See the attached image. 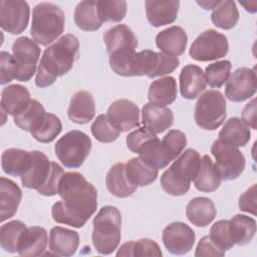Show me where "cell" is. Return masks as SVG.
Listing matches in <instances>:
<instances>
[{
    "label": "cell",
    "mask_w": 257,
    "mask_h": 257,
    "mask_svg": "<svg viewBox=\"0 0 257 257\" xmlns=\"http://www.w3.org/2000/svg\"><path fill=\"white\" fill-rule=\"evenodd\" d=\"M57 194L62 199L51 208L52 219L74 228L83 227L97 208V191L77 172L64 173Z\"/></svg>",
    "instance_id": "1"
},
{
    "label": "cell",
    "mask_w": 257,
    "mask_h": 257,
    "mask_svg": "<svg viewBox=\"0 0 257 257\" xmlns=\"http://www.w3.org/2000/svg\"><path fill=\"white\" fill-rule=\"evenodd\" d=\"M78 48V39L73 34H65L48 46L40 59L35 84L41 88L48 87L58 76L66 74L73 66Z\"/></svg>",
    "instance_id": "2"
},
{
    "label": "cell",
    "mask_w": 257,
    "mask_h": 257,
    "mask_svg": "<svg viewBox=\"0 0 257 257\" xmlns=\"http://www.w3.org/2000/svg\"><path fill=\"white\" fill-rule=\"evenodd\" d=\"M30 153V167L20 177L22 185L36 190L42 196L56 195L59 181L64 174L63 169L57 163L49 161L42 152L31 151Z\"/></svg>",
    "instance_id": "3"
},
{
    "label": "cell",
    "mask_w": 257,
    "mask_h": 257,
    "mask_svg": "<svg viewBox=\"0 0 257 257\" xmlns=\"http://www.w3.org/2000/svg\"><path fill=\"white\" fill-rule=\"evenodd\" d=\"M201 157L196 150L188 149L183 152L173 165L161 176V186L163 190L171 196L185 195L195 179Z\"/></svg>",
    "instance_id": "4"
},
{
    "label": "cell",
    "mask_w": 257,
    "mask_h": 257,
    "mask_svg": "<svg viewBox=\"0 0 257 257\" xmlns=\"http://www.w3.org/2000/svg\"><path fill=\"white\" fill-rule=\"evenodd\" d=\"M64 27L65 15L59 6L42 2L33 8L30 34L36 43L43 46L52 43L62 34Z\"/></svg>",
    "instance_id": "5"
},
{
    "label": "cell",
    "mask_w": 257,
    "mask_h": 257,
    "mask_svg": "<svg viewBox=\"0 0 257 257\" xmlns=\"http://www.w3.org/2000/svg\"><path fill=\"white\" fill-rule=\"evenodd\" d=\"M92 244L96 251L102 255L112 253L120 242L121 215L113 206L102 207L93 218Z\"/></svg>",
    "instance_id": "6"
},
{
    "label": "cell",
    "mask_w": 257,
    "mask_h": 257,
    "mask_svg": "<svg viewBox=\"0 0 257 257\" xmlns=\"http://www.w3.org/2000/svg\"><path fill=\"white\" fill-rule=\"evenodd\" d=\"M91 140L83 132L73 130L66 133L55 144L57 159L65 168H79L88 157Z\"/></svg>",
    "instance_id": "7"
},
{
    "label": "cell",
    "mask_w": 257,
    "mask_h": 257,
    "mask_svg": "<svg viewBox=\"0 0 257 257\" xmlns=\"http://www.w3.org/2000/svg\"><path fill=\"white\" fill-rule=\"evenodd\" d=\"M226 115V100L219 90H208L198 98L194 118L201 128L206 131L217 130L225 120Z\"/></svg>",
    "instance_id": "8"
},
{
    "label": "cell",
    "mask_w": 257,
    "mask_h": 257,
    "mask_svg": "<svg viewBox=\"0 0 257 257\" xmlns=\"http://www.w3.org/2000/svg\"><path fill=\"white\" fill-rule=\"evenodd\" d=\"M228 50L227 37L214 29H208L194 40L189 54L193 59L204 62L222 58L228 53Z\"/></svg>",
    "instance_id": "9"
},
{
    "label": "cell",
    "mask_w": 257,
    "mask_h": 257,
    "mask_svg": "<svg viewBox=\"0 0 257 257\" xmlns=\"http://www.w3.org/2000/svg\"><path fill=\"white\" fill-rule=\"evenodd\" d=\"M211 153L222 180H236L244 172L245 157L237 148L216 140L211 146Z\"/></svg>",
    "instance_id": "10"
},
{
    "label": "cell",
    "mask_w": 257,
    "mask_h": 257,
    "mask_svg": "<svg viewBox=\"0 0 257 257\" xmlns=\"http://www.w3.org/2000/svg\"><path fill=\"white\" fill-rule=\"evenodd\" d=\"M12 52L18 66L15 79L19 81L30 80L36 72V64L40 56L38 44L32 39L22 36L14 41Z\"/></svg>",
    "instance_id": "11"
},
{
    "label": "cell",
    "mask_w": 257,
    "mask_h": 257,
    "mask_svg": "<svg viewBox=\"0 0 257 257\" xmlns=\"http://www.w3.org/2000/svg\"><path fill=\"white\" fill-rule=\"evenodd\" d=\"M30 8L27 2L2 0L0 2V26L11 34L22 33L28 25Z\"/></svg>",
    "instance_id": "12"
},
{
    "label": "cell",
    "mask_w": 257,
    "mask_h": 257,
    "mask_svg": "<svg viewBox=\"0 0 257 257\" xmlns=\"http://www.w3.org/2000/svg\"><path fill=\"white\" fill-rule=\"evenodd\" d=\"M257 89L255 68H237L228 78L225 86L226 97L234 102H241L252 97Z\"/></svg>",
    "instance_id": "13"
},
{
    "label": "cell",
    "mask_w": 257,
    "mask_h": 257,
    "mask_svg": "<svg viewBox=\"0 0 257 257\" xmlns=\"http://www.w3.org/2000/svg\"><path fill=\"white\" fill-rule=\"evenodd\" d=\"M162 240L166 249L174 255H184L191 251L196 235L193 229L183 222H173L163 230Z\"/></svg>",
    "instance_id": "14"
},
{
    "label": "cell",
    "mask_w": 257,
    "mask_h": 257,
    "mask_svg": "<svg viewBox=\"0 0 257 257\" xmlns=\"http://www.w3.org/2000/svg\"><path fill=\"white\" fill-rule=\"evenodd\" d=\"M109 122L120 133L127 132L140 124V109L128 99H117L107 108Z\"/></svg>",
    "instance_id": "15"
},
{
    "label": "cell",
    "mask_w": 257,
    "mask_h": 257,
    "mask_svg": "<svg viewBox=\"0 0 257 257\" xmlns=\"http://www.w3.org/2000/svg\"><path fill=\"white\" fill-rule=\"evenodd\" d=\"M103 41L109 55L116 52L135 50L138 46L137 36L124 24H117L108 29L103 35Z\"/></svg>",
    "instance_id": "16"
},
{
    "label": "cell",
    "mask_w": 257,
    "mask_h": 257,
    "mask_svg": "<svg viewBox=\"0 0 257 257\" xmlns=\"http://www.w3.org/2000/svg\"><path fill=\"white\" fill-rule=\"evenodd\" d=\"M79 245V235L76 231L63 227H53L49 232V250L53 255L72 256Z\"/></svg>",
    "instance_id": "17"
},
{
    "label": "cell",
    "mask_w": 257,
    "mask_h": 257,
    "mask_svg": "<svg viewBox=\"0 0 257 257\" xmlns=\"http://www.w3.org/2000/svg\"><path fill=\"white\" fill-rule=\"evenodd\" d=\"M149 23L154 27L173 23L178 16L180 2L164 0H148L145 2Z\"/></svg>",
    "instance_id": "18"
},
{
    "label": "cell",
    "mask_w": 257,
    "mask_h": 257,
    "mask_svg": "<svg viewBox=\"0 0 257 257\" xmlns=\"http://www.w3.org/2000/svg\"><path fill=\"white\" fill-rule=\"evenodd\" d=\"M187 43L188 36L186 31L177 25L162 30L156 36V44L161 51L175 57L185 52Z\"/></svg>",
    "instance_id": "19"
},
{
    "label": "cell",
    "mask_w": 257,
    "mask_h": 257,
    "mask_svg": "<svg viewBox=\"0 0 257 257\" xmlns=\"http://www.w3.org/2000/svg\"><path fill=\"white\" fill-rule=\"evenodd\" d=\"M31 101L29 90L20 84H11L1 92V110L13 117L23 112Z\"/></svg>",
    "instance_id": "20"
},
{
    "label": "cell",
    "mask_w": 257,
    "mask_h": 257,
    "mask_svg": "<svg viewBox=\"0 0 257 257\" xmlns=\"http://www.w3.org/2000/svg\"><path fill=\"white\" fill-rule=\"evenodd\" d=\"M179 80L180 92L186 99H195L207 85L202 68L194 64H188L182 68Z\"/></svg>",
    "instance_id": "21"
},
{
    "label": "cell",
    "mask_w": 257,
    "mask_h": 257,
    "mask_svg": "<svg viewBox=\"0 0 257 257\" xmlns=\"http://www.w3.org/2000/svg\"><path fill=\"white\" fill-rule=\"evenodd\" d=\"M95 114L93 96L86 90H79L73 94L67 109L70 120L78 124H85L92 120Z\"/></svg>",
    "instance_id": "22"
},
{
    "label": "cell",
    "mask_w": 257,
    "mask_h": 257,
    "mask_svg": "<svg viewBox=\"0 0 257 257\" xmlns=\"http://www.w3.org/2000/svg\"><path fill=\"white\" fill-rule=\"evenodd\" d=\"M142 122L144 127L153 134H162L172 126L174 114L169 107L146 103L142 109Z\"/></svg>",
    "instance_id": "23"
},
{
    "label": "cell",
    "mask_w": 257,
    "mask_h": 257,
    "mask_svg": "<svg viewBox=\"0 0 257 257\" xmlns=\"http://www.w3.org/2000/svg\"><path fill=\"white\" fill-rule=\"evenodd\" d=\"M47 231L38 226L26 228L17 247V253L21 256H40L47 246Z\"/></svg>",
    "instance_id": "24"
},
{
    "label": "cell",
    "mask_w": 257,
    "mask_h": 257,
    "mask_svg": "<svg viewBox=\"0 0 257 257\" xmlns=\"http://www.w3.org/2000/svg\"><path fill=\"white\" fill-rule=\"evenodd\" d=\"M22 192L18 185L5 177L0 178V221L12 218L21 202Z\"/></svg>",
    "instance_id": "25"
},
{
    "label": "cell",
    "mask_w": 257,
    "mask_h": 257,
    "mask_svg": "<svg viewBox=\"0 0 257 257\" xmlns=\"http://www.w3.org/2000/svg\"><path fill=\"white\" fill-rule=\"evenodd\" d=\"M177 81L173 76H166L153 81L149 87L148 98L151 104L166 107L177 97Z\"/></svg>",
    "instance_id": "26"
},
{
    "label": "cell",
    "mask_w": 257,
    "mask_h": 257,
    "mask_svg": "<svg viewBox=\"0 0 257 257\" xmlns=\"http://www.w3.org/2000/svg\"><path fill=\"white\" fill-rule=\"evenodd\" d=\"M139 158L153 169L160 170L166 168L173 160L172 156L156 136L149 140L138 152Z\"/></svg>",
    "instance_id": "27"
},
{
    "label": "cell",
    "mask_w": 257,
    "mask_h": 257,
    "mask_svg": "<svg viewBox=\"0 0 257 257\" xmlns=\"http://www.w3.org/2000/svg\"><path fill=\"white\" fill-rule=\"evenodd\" d=\"M217 214L214 202L206 197L192 199L186 208L189 221L197 227H206L215 219Z\"/></svg>",
    "instance_id": "28"
},
{
    "label": "cell",
    "mask_w": 257,
    "mask_h": 257,
    "mask_svg": "<svg viewBox=\"0 0 257 257\" xmlns=\"http://www.w3.org/2000/svg\"><path fill=\"white\" fill-rule=\"evenodd\" d=\"M221 180L220 173L211 158L208 155L203 156L200 160L198 173L193 180L195 188L201 192H214L220 187Z\"/></svg>",
    "instance_id": "29"
},
{
    "label": "cell",
    "mask_w": 257,
    "mask_h": 257,
    "mask_svg": "<svg viewBox=\"0 0 257 257\" xmlns=\"http://www.w3.org/2000/svg\"><path fill=\"white\" fill-rule=\"evenodd\" d=\"M251 137L249 126L238 117L229 118L219 133V141L223 144L239 148L248 144Z\"/></svg>",
    "instance_id": "30"
},
{
    "label": "cell",
    "mask_w": 257,
    "mask_h": 257,
    "mask_svg": "<svg viewBox=\"0 0 257 257\" xmlns=\"http://www.w3.org/2000/svg\"><path fill=\"white\" fill-rule=\"evenodd\" d=\"M31 153L22 149L11 148L5 150L1 158V167L5 174L21 177L30 167Z\"/></svg>",
    "instance_id": "31"
},
{
    "label": "cell",
    "mask_w": 257,
    "mask_h": 257,
    "mask_svg": "<svg viewBox=\"0 0 257 257\" xmlns=\"http://www.w3.org/2000/svg\"><path fill=\"white\" fill-rule=\"evenodd\" d=\"M73 18L76 26L84 31H95L103 23L98 13L97 1L93 0L79 2L75 7Z\"/></svg>",
    "instance_id": "32"
},
{
    "label": "cell",
    "mask_w": 257,
    "mask_h": 257,
    "mask_svg": "<svg viewBox=\"0 0 257 257\" xmlns=\"http://www.w3.org/2000/svg\"><path fill=\"white\" fill-rule=\"evenodd\" d=\"M106 189L117 198H126L132 196L138 189L126 179L124 164L117 163L113 165L105 177Z\"/></svg>",
    "instance_id": "33"
},
{
    "label": "cell",
    "mask_w": 257,
    "mask_h": 257,
    "mask_svg": "<svg viewBox=\"0 0 257 257\" xmlns=\"http://www.w3.org/2000/svg\"><path fill=\"white\" fill-rule=\"evenodd\" d=\"M127 181L136 187H145L154 183L158 178V170L145 164L140 158H133L124 164Z\"/></svg>",
    "instance_id": "34"
},
{
    "label": "cell",
    "mask_w": 257,
    "mask_h": 257,
    "mask_svg": "<svg viewBox=\"0 0 257 257\" xmlns=\"http://www.w3.org/2000/svg\"><path fill=\"white\" fill-rule=\"evenodd\" d=\"M179 63L180 61L178 57L148 49L146 75L150 78H154L169 74L179 66Z\"/></svg>",
    "instance_id": "35"
},
{
    "label": "cell",
    "mask_w": 257,
    "mask_h": 257,
    "mask_svg": "<svg viewBox=\"0 0 257 257\" xmlns=\"http://www.w3.org/2000/svg\"><path fill=\"white\" fill-rule=\"evenodd\" d=\"M229 228L235 244H249L256 233V221L246 215L237 214L229 220Z\"/></svg>",
    "instance_id": "36"
},
{
    "label": "cell",
    "mask_w": 257,
    "mask_h": 257,
    "mask_svg": "<svg viewBox=\"0 0 257 257\" xmlns=\"http://www.w3.org/2000/svg\"><path fill=\"white\" fill-rule=\"evenodd\" d=\"M62 130V123L58 116L45 112L30 131L31 136L39 143L48 144L55 140Z\"/></svg>",
    "instance_id": "37"
},
{
    "label": "cell",
    "mask_w": 257,
    "mask_h": 257,
    "mask_svg": "<svg viewBox=\"0 0 257 257\" xmlns=\"http://www.w3.org/2000/svg\"><path fill=\"white\" fill-rule=\"evenodd\" d=\"M213 24L221 29H232L239 20V11L236 3L231 0L220 1L211 14Z\"/></svg>",
    "instance_id": "38"
},
{
    "label": "cell",
    "mask_w": 257,
    "mask_h": 257,
    "mask_svg": "<svg viewBox=\"0 0 257 257\" xmlns=\"http://www.w3.org/2000/svg\"><path fill=\"white\" fill-rule=\"evenodd\" d=\"M26 228V225L19 220L3 224L0 228V245L2 249L9 253L17 252L19 240Z\"/></svg>",
    "instance_id": "39"
},
{
    "label": "cell",
    "mask_w": 257,
    "mask_h": 257,
    "mask_svg": "<svg viewBox=\"0 0 257 257\" xmlns=\"http://www.w3.org/2000/svg\"><path fill=\"white\" fill-rule=\"evenodd\" d=\"M116 256H162V251L154 240L144 238L122 244Z\"/></svg>",
    "instance_id": "40"
},
{
    "label": "cell",
    "mask_w": 257,
    "mask_h": 257,
    "mask_svg": "<svg viewBox=\"0 0 257 257\" xmlns=\"http://www.w3.org/2000/svg\"><path fill=\"white\" fill-rule=\"evenodd\" d=\"M232 64L229 60L216 61L209 64L205 69L206 83L211 87H221L229 78Z\"/></svg>",
    "instance_id": "41"
},
{
    "label": "cell",
    "mask_w": 257,
    "mask_h": 257,
    "mask_svg": "<svg viewBox=\"0 0 257 257\" xmlns=\"http://www.w3.org/2000/svg\"><path fill=\"white\" fill-rule=\"evenodd\" d=\"M45 113L43 105L36 99H31L27 108L20 114L14 116V122L21 130L29 132Z\"/></svg>",
    "instance_id": "42"
},
{
    "label": "cell",
    "mask_w": 257,
    "mask_h": 257,
    "mask_svg": "<svg viewBox=\"0 0 257 257\" xmlns=\"http://www.w3.org/2000/svg\"><path fill=\"white\" fill-rule=\"evenodd\" d=\"M90 131L96 141L104 144L114 142L120 134V132L109 122L106 114H99L92 122Z\"/></svg>",
    "instance_id": "43"
},
{
    "label": "cell",
    "mask_w": 257,
    "mask_h": 257,
    "mask_svg": "<svg viewBox=\"0 0 257 257\" xmlns=\"http://www.w3.org/2000/svg\"><path fill=\"white\" fill-rule=\"evenodd\" d=\"M97 9L102 22H119L126 14L125 1H97Z\"/></svg>",
    "instance_id": "44"
},
{
    "label": "cell",
    "mask_w": 257,
    "mask_h": 257,
    "mask_svg": "<svg viewBox=\"0 0 257 257\" xmlns=\"http://www.w3.org/2000/svg\"><path fill=\"white\" fill-rule=\"evenodd\" d=\"M210 239L222 251L230 250L235 245L229 228V220H220L210 229Z\"/></svg>",
    "instance_id": "45"
},
{
    "label": "cell",
    "mask_w": 257,
    "mask_h": 257,
    "mask_svg": "<svg viewBox=\"0 0 257 257\" xmlns=\"http://www.w3.org/2000/svg\"><path fill=\"white\" fill-rule=\"evenodd\" d=\"M162 143L172 156L173 160H176L185 150L187 146L186 135L179 130H171L162 140Z\"/></svg>",
    "instance_id": "46"
},
{
    "label": "cell",
    "mask_w": 257,
    "mask_h": 257,
    "mask_svg": "<svg viewBox=\"0 0 257 257\" xmlns=\"http://www.w3.org/2000/svg\"><path fill=\"white\" fill-rule=\"evenodd\" d=\"M18 71L17 62L13 55L6 51L0 54V84L5 85L16 78Z\"/></svg>",
    "instance_id": "47"
},
{
    "label": "cell",
    "mask_w": 257,
    "mask_h": 257,
    "mask_svg": "<svg viewBox=\"0 0 257 257\" xmlns=\"http://www.w3.org/2000/svg\"><path fill=\"white\" fill-rule=\"evenodd\" d=\"M156 135L148 131L145 127H139L138 130L130 133L126 137V147L133 153L138 154L140 149L151 139L155 138Z\"/></svg>",
    "instance_id": "48"
},
{
    "label": "cell",
    "mask_w": 257,
    "mask_h": 257,
    "mask_svg": "<svg viewBox=\"0 0 257 257\" xmlns=\"http://www.w3.org/2000/svg\"><path fill=\"white\" fill-rule=\"evenodd\" d=\"M225 252L220 250L210 239L209 236H204L198 243L195 256L203 257V256H224Z\"/></svg>",
    "instance_id": "49"
},
{
    "label": "cell",
    "mask_w": 257,
    "mask_h": 257,
    "mask_svg": "<svg viewBox=\"0 0 257 257\" xmlns=\"http://www.w3.org/2000/svg\"><path fill=\"white\" fill-rule=\"evenodd\" d=\"M239 208L241 211L256 215V185H252L239 198Z\"/></svg>",
    "instance_id": "50"
},
{
    "label": "cell",
    "mask_w": 257,
    "mask_h": 257,
    "mask_svg": "<svg viewBox=\"0 0 257 257\" xmlns=\"http://www.w3.org/2000/svg\"><path fill=\"white\" fill-rule=\"evenodd\" d=\"M242 120L248 126L256 130V99L253 98L249 103L246 104L242 111Z\"/></svg>",
    "instance_id": "51"
},
{
    "label": "cell",
    "mask_w": 257,
    "mask_h": 257,
    "mask_svg": "<svg viewBox=\"0 0 257 257\" xmlns=\"http://www.w3.org/2000/svg\"><path fill=\"white\" fill-rule=\"evenodd\" d=\"M219 3L220 1H197V4L206 10L214 9Z\"/></svg>",
    "instance_id": "52"
}]
</instances>
